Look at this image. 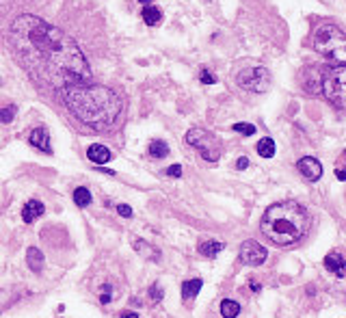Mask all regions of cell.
Segmentation results:
<instances>
[{"instance_id":"cell-15","label":"cell","mask_w":346,"mask_h":318,"mask_svg":"<svg viewBox=\"0 0 346 318\" xmlns=\"http://www.w3.org/2000/svg\"><path fill=\"white\" fill-rule=\"evenodd\" d=\"M26 264L30 266V271H33V273L44 271L46 258H44V254H42V249H37V247H28V249H26Z\"/></svg>"},{"instance_id":"cell-33","label":"cell","mask_w":346,"mask_h":318,"mask_svg":"<svg viewBox=\"0 0 346 318\" xmlns=\"http://www.w3.org/2000/svg\"><path fill=\"white\" fill-rule=\"evenodd\" d=\"M100 171H102V173H108V175H115V171H112V169H106V167H100Z\"/></svg>"},{"instance_id":"cell-16","label":"cell","mask_w":346,"mask_h":318,"mask_svg":"<svg viewBox=\"0 0 346 318\" xmlns=\"http://www.w3.org/2000/svg\"><path fill=\"white\" fill-rule=\"evenodd\" d=\"M201 286H204V281L201 279H188V281H184L182 284V299L186 301H193L197 295H199V290H201Z\"/></svg>"},{"instance_id":"cell-29","label":"cell","mask_w":346,"mask_h":318,"mask_svg":"<svg viewBox=\"0 0 346 318\" xmlns=\"http://www.w3.org/2000/svg\"><path fill=\"white\" fill-rule=\"evenodd\" d=\"M247 167H249V158H245V156H243V158H238V160H236V169L243 171V169H247Z\"/></svg>"},{"instance_id":"cell-22","label":"cell","mask_w":346,"mask_h":318,"mask_svg":"<svg viewBox=\"0 0 346 318\" xmlns=\"http://www.w3.org/2000/svg\"><path fill=\"white\" fill-rule=\"evenodd\" d=\"M240 314V305L236 303L234 299H223L221 303V316L223 318H236Z\"/></svg>"},{"instance_id":"cell-2","label":"cell","mask_w":346,"mask_h":318,"mask_svg":"<svg viewBox=\"0 0 346 318\" xmlns=\"http://www.w3.org/2000/svg\"><path fill=\"white\" fill-rule=\"evenodd\" d=\"M59 95L71 115L93 132L110 130L124 113L122 95L102 85H71L61 89Z\"/></svg>"},{"instance_id":"cell-20","label":"cell","mask_w":346,"mask_h":318,"mask_svg":"<svg viewBox=\"0 0 346 318\" xmlns=\"http://www.w3.org/2000/svg\"><path fill=\"white\" fill-rule=\"evenodd\" d=\"M257 154H260L262 158H273L275 156V141L268 136L260 138V143H257Z\"/></svg>"},{"instance_id":"cell-18","label":"cell","mask_w":346,"mask_h":318,"mask_svg":"<svg viewBox=\"0 0 346 318\" xmlns=\"http://www.w3.org/2000/svg\"><path fill=\"white\" fill-rule=\"evenodd\" d=\"M91 191L85 189V186H78V189H74V203L78 208H87L91 206Z\"/></svg>"},{"instance_id":"cell-9","label":"cell","mask_w":346,"mask_h":318,"mask_svg":"<svg viewBox=\"0 0 346 318\" xmlns=\"http://www.w3.org/2000/svg\"><path fill=\"white\" fill-rule=\"evenodd\" d=\"M296 167H299L301 175L310 182H318L320 178H323V165H320L314 156H303L299 162H296Z\"/></svg>"},{"instance_id":"cell-28","label":"cell","mask_w":346,"mask_h":318,"mask_svg":"<svg viewBox=\"0 0 346 318\" xmlns=\"http://www.w3.org/2000/svg\"><path fill=\"white\" fill-rule=\"evenodd\" d=\"M167 175H171V178H180V175H182V167H180V165H171V167H167Z\"/></svg>"},{"instance_id":"cell-17","label":"cell","mask_w":346,"mask_h":318,"mask_svg":"<svg viewBox=\"0 0 346 318\" xmlns=\"http://www.w3.org/2000/svg\"><path fill=\"white\" fill-rule=\"evenodd\" d=\"M223 249H225V244L219 240H206V242L199 244V254L204 258H216Z\"/></svg>"},{"instance_id":"cell-26","label":"cell","mask_w":346,"mask_h":318,"mask_svg":"<svg viewBox=\"0 0 346 318\" xmlns=\"http://www.w3.org/2000/svg\"><path fill=\"white\" fill-rule=\"evenodd\" d=\"M199 80H201L204 85H214V83H216V78H214V74H212L210 69H201Z\"/></svg>"},{"instance_id":"cell-23","label":"cell","mask_w":346,"mask_h":318,"mask_svg":"<svg viewBox=\"0 0 346 318\" xmlns=\"http://www.w3.org/2000/svg\"><path fill=\"white\" fill-rule=\"evenodd\" d=\"M15 113H18V106L15 104H9V106H3L0 109V124H11Z\"/></svg>"},{"instance_id":"cell-7","label":"cell","mask_w":346,"mask_h":318,"mask_svg":"<svg viewBox=\"0 0 346 318\" xmlns=\"http://www.w3.org/2000/svg\"><path fill=\"white\" fill-rule=\"evenodd\" d=\"M236 83L240 89L251 93H266L271 87V74L268 69L264 67H251V69H243L236 78Z\"/></svg>"},{"instance_id":"cell-14","label":"cell","mask_w":346,"mask_h":318,"mask_svg":"<svg viewBox=\"0 0 346 318\" xmlns=\"http://www.w3.org/2000/svg\"><path fill=\"white\" fill-rule=\"evenodd\" d=\"M132 247H134L136 254L143 256L145 260H151V262H158V260H160V251H158L156 247H151V244L145 242V240L134 238V240H132Z\"/></svg>"},{"instance_id":"cell-6","label":"cell","mask_w":346,"mask_h":318,"mask_svg":"<svg viewBox=\"0 0 346 318\" xmlns=\"http://www.w3.org/2000/svg\"><path fill=\"white\" fill-rule=\"evenodd\" d=\"M186 143L195 148L206 162H219L221 158V141L212 132L204 128H190L186 132Z\"/></svg>"},{"instance_id":"cell-32","label":"cell","mask_w":346,"mask_h":318,"mask_svg":"<svg viewBox=\"0 0 346 318\" xmlns=\"http://www.w3.org/2000/svg\"><path fill=\"white\" fill-rule=\"evenodd\" d=\"M122 318H139V314H136V312H124Z\"/></svg>"},{"instance_id":"cell-10","label":"cell","mask_w":346,"mask_h":318,"mask_svg":"<svg viewBox=\"0 0 346 318\" xmlns=\"http://www.w3.org/2000/svg\"><path fill=\"white\" fill-rule=\"evenodd\" d=\"M28 143L33 145L35 150H39V152L52 154V148H50V132H48L46 126H37L33 132L28 134Z\"/></svg>"},{"instance_id":"cell-12","label":"cell","mask_w":346,"mask_h":318,"mask_svg":"<svg viewBox=\"0 0 346 318\" xmlns=\"http://www.w3.org/2000/svg\"><path fill=\"white\" fill-rule=\"evenodd\" d=\"M44 212H46V208H44L42 201L39 199H28L26 203H24V208H22V221L24 223H35Z\"/></svg>"},{"instance_id":"cell-4","label":"cell","mask_w":346,"mask_h":318,"mask_svg":"<svg viewBox=\"0 0 346 318\" xmlns=\"http://www.w3.org/2000/svg\"><path fill=\"white\" fill-rule=\"evenodd\" d=\"M314 50L337 65H346V35L333 24H323L314 32Z\"/></svg>"},{"instance_id":"cell-34","label":"cell","mask_w":346,"mask_h":318,"mask_svg":"<svg viewBox=\"0 0 346 318\" xmlns=\"http://www.w3.org/2000/svg\"><path fill=\"white\" fill-rule=\"evenodd\" d=\"M139 3H143V5H147V3H149V0H139Z\"/></svg>"},{"instance_id":"cell-11","label":"cell","mask_w":346,"mask_h":318,"mask_svg":"<svg viewBox=\"0 0 346 318\" xmlns=\"http://www.w3.org/2000/svg\"><path fill=\"white\" fill-rule=\"evenodd\" d=\"M325 268L329 273H333L335 277H346V258L340 256L337 251H331L325 258Z\"/></svg>"},{"instance_id":"cell-13","label":"cell","mask_w":346,"mask_h":318,"mask_svg":"<svg viewBox=\"0 0 346 318\" xmlns=\"http://www.w3.org/2000/svg\"><path fill=\"white\" fill-rule=\"evenodd\" d=\"M87 156H89L91 162H95L98 167H102L104 162H108L112 158V154H110V150L106 148V145L93 143V145H89V150H87Z\"/></svg>"},{"instance_id":"cell-19","label":"cell","mask_w":346,"mask_h":318,"mask_svg":"<svg viewBox=\"0 0 346 318\" xmlns=\"http://www.w3.org/2000/svg\"><path fill=\"white\" fill-rule=\"evenodd\" d=\"M143 20H145L147 26H156L163 20V11L158 7H143Z\"/></svg>"},{"instance_id":"cell-1","label":"cell","mask_w":346,"mask_h":318,"mask_svg":"<svg viewBox=\"0 0 346 318\" xmlns=\"http://www.w3.org/2000/svg\"><path fill=\"white\" fill-rule=\"evenodd\" d=\"M9 44L18 63L39 85L61 91L91 83V67L78 44L42 18H15L9 28Z\"/></svg>"},{"instance_id":"cell-25","label":"cell","mask_w":346,"mask_h":318,"mask_svg":"<svg viewBox=\"0 0 346 318\" xmlns=\"http://www.w3.org/2000/svg\"><path fill=\"white\" fill-rule=\"evenodd\" d=\"M149 299H151V303L163 301V288H160V284H151L149 286Z\"/></svg>"},{"instance_id":"cell-21","label":"cell","mask_w":346,"mask_h":318,"mask_svg":"<svg viewBox=\"0 0 346 318\" xmlns=\"http://www.w3.org/2000/svg\"><path fill=\"white\" fill-rule=\"evenodd\" d=\"M147 152L151 158H167L169 156V145L165 141H151L147 145Z\"/></svg>"},{"instance_id":"cell-24","label":"cell","mask_w":346,"mask_h":318,"mask_svg":"<svg viewBox=\"0 0 346 318\" xmlns=\"http://www.w3.org/2000/svg\"><path fill=\"white\" fill-rule=\"evenodd\" d=\"M234 130L240 132V134H245V136H253L257 128L253 124H243V121H240V124H234Z\"/></svg>"},{"instance_id":"cell-30","label":"cell","mask_w":346,"mask_h":318,"mask_svg":"<svg viewBox=\"0 0 346 318\" xmlns=\"http://www.w3.org/2000/svg\"><path fill=\"white\" fill-rule=\"evenodd\" d=\"M335 178L337 180H346V171L344 169H335Z\"/></svg>"},{"instance_id":"cell-3","label":"cell","mask_w":346,"mask_h":318,"mask_svg":"<svg viewBox=\"0 0 346 318\" xmlns=\"http://www.w3.org/2000/svg\"><path fill=\"white\" fill-rule=\"evenodd\" d=\"M260 230L273 244L288 247V244L299 242L310 230V215L301 203L292 199L277 201L264 212Z\"/></svg>"},{"instance_id":"cell-27","label":"cell","mask_w":346,"mask_h":318,"mask_svg":"<svg viewBox=\"0 0 346 318\" xmlns=\"http://www.w3.org/2000/svg\"><path fill=\"white\" fill-rule=\"evenodd\" d=\"M117 212H119V217H124V219H130V217H132V208L126 206V203H119V206H117Z\"/></svg>"},{"instance_id":"cell-5","label":"cell","mask_w":346,"mask_h":318,"mask_svg":"<svg viewBox=\"0 0 346 318\" xmlns=\"http://www.w3.org/2000/svg\"><path fill=\"white\" fill-rule=\"evenodd\" d=\"M320 89L335 109H346V65H335V67L325 69Z\"/></svg>"},{"instance_id":"cell-8","label":"cell","mask_w":346,"mask_h":318,"mask_svg":"<svg viewBox=\"0 0 346 318\" xmlns=\"http://www.w3.org/2000/svg\"><path fill=\"white\" fill-rule=\"evenodd\" d=\"M266 258H268V249L257 240H245L240 244V260L247 266H260L262 262H266Z\"/></svg>"},{"instance_id":"cell-31","label":"cell","mask_w":346,"mask_h":318,"mask_svg":"<svg viewBox=\"0 0 346 318\" xmlns=\"http://www.w3.org/2000/svg\"><path fill=\"white\" fill-rule=\"evenodd\" d=\"M249 288H251V292H260V290H262V288H260V284H255V281L249 284Z\"/></svg>"}]
</instances>
